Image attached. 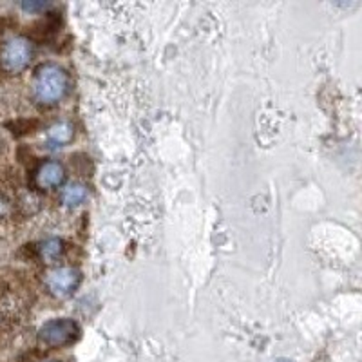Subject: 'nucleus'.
<instances>
[{"instance_id":"obj_5","label":"nucleus","mask_w":362,"mask_h":362,"mask_svg":"<svg viewBox=\"0 0 362 362\" xmlns=\"http://www.w3.org/2000/svg\"><path fill=\"white\" fill-rule=\"evenodd\" d=\"M66 180V170L58 161H45L38 167L35 181L40 189H53Z\"/></svg>"},{"instance_id":"obj_12","label":"nucleus","mask_w":362,"mask_h":362,"mask_svg":"<svg viewBox=\"0 0 362 362\" xmlns=\"http://www.w3.org/2000/svg\"><path fill=\"white\" fill-rule=\"evenodd\" d=\"M21 8L25 13H40L49 8V2H45V0H29V2H22Z\"/></svg>"},{"instance_id":"obj_3","label":"nucleus","mask_w":362,"mask_h":362,"mask_svg":"<svg viewBox=\"0 0 362 362\" xmlns=\"http://www.w3.org/2000/svg\"><path fill=\"white\" fill-rule=\"evenodd\" d=\"M80 335L78 325L71 319H54L45 322L38 332V339L51 348H64L73 344Z\"/></svg>"},{"instance_id":"obj_6","label":"nucleus","mask_w":362,"mask_h":362,"mask_svg":"<svg viewBox=\"0 0 362 362\" xmlns=\"http://www.w3.org/2000/svg\"><path fill=\"white\" fill-rule=\"evenodd\" d=\"M62 25V17L60 13L49 11L45 13V17L40 18L38 22H35L31 28H29V37L35 38V40H47L49 37H53L58 31V28Z\"/></svg>"},{"instance_id":"obj_4","label":"nucleus","mask_w":362,"mask_h":362,"mask_svg":"<svg viewBox=\"0 0 362 362\" xmlns=\"http://www.w3.org/2000/svg\"><path fill=\"white\" fill-rule=\"evenodd\" d=\"M82 283V274L73 267L54 268L45 274V286L54 297H69Z\"/></svg>"},{"instance_id":"obj_10","label":"nucleus","mask_w":362,"mask_h":362,"mask_svg":"<svg viewBox=\"0 0 362 362\" xmlns=\"http://www.w3.org/2000/svg\"><path fill=\"white\" fill-rule=\"evenodd\" d=\"M71 169L74 170V173L78 174V176H90L93 174V170H95V167H93V161H90V158L87 156V154L83 153H76L71 156Z\"/></svg>"},{"instance_id":"obj_13","label":"nucleus","mask_w":362,"mask_h":362,"mask_svg":"<svg viewBox=\"0 0 362 362\" xmlns=\"http://www.w3.org/2000/svg\"><path fill=\"white\" fill-rule=\"evenodd\" d=\"M15 25H17V18L9 17V15H2L0 17V35H4L6 31L13 29Z\"/></svg>"},{"instance_id":"obj_7","label":"nucleus","mask_w":362,"mask_h":362,"mask_svg":"<svg viewBox=\"0 0 362 362\" xmlns=\"http://www.w3.org/2000/svg\"><path fill=\"white\" fill-rule=\"evenodd\" d=\"M40 119L38 118H17L6 122L4 127L11 132L15 138H24L28 134H33L40 129Z\"/></svg>"},{"instance_id":"obj_1","label":"nucleus","mask_w":362,"mask_h":362,"mask_svg":"<svg viewBox=\"0 0 362 362\" xmlns=\"http://www.w3.org/2000/svg\"><path fill=\"white\" fill-rule=\"evenodd\" d=\"M67 86H69L67 73L62 67L54 66V64H44L35 73V98L40 103H45V105H51V103H57L58 100H62L64 95H66Z\"/></svg>"},{"instance_id":"obj_11","label":"nucleus","mask_w":362,"mask_h":362,"mask_svg":"<svg viewBox=\"0 0 362 362\" xmlns=\"http://www.w3.org/2000/svg\"><path fill=\"white\" fill-rule=\"evenodd\" d=\"M38 250H40V254L44 259L53 261V259H57L58 255L62 254V250H64L62 241H60V239H47V241H44V243L38 247Z\"/></svg>"},{"instance_id":"obj_2","label":"nucleus","mask_w":362,"mask_h":362,"mask_svg":"<svg viewBox=\"0 0 362 362\" xmlns=\"http://www.w3.org/2000/svg\"><path fill=\"white\" fill-rule=\"evenodd\" d=\"M33 45L28 38L17 37L0 45V64L9 73H21L31 62Z\"/></svg>"},{"instance_id":"obj_8","label":"nucleus","mask_w":362,"mask_h":362,"mask_svg":"<svg viewBox=\"0 0 362 362\" xmlns=\"http://www.w3.org/2000/svg\"><path fill=\"white\" fill-rule=\"evenodd\" d=\"M73 125L67 124V122H60L47 131V144H49V147H62L73 140Z\"/></svg>"},{"instance_id":"obj_14","label":"nucleus","mask_w":362,"mask_h":362,"mask_svg":"<svg viewBox=\"0 0 362 362\" xmlns=\"http://www.w3.org/2000/svg\"><path fill=\"white\" fill-rule=\"evenodd\" d=\"M276 362H292V361H288V358H279V361H276Z\"/></svg>"},{"instance_id":"obj_15","label":"nucleus","mask_w":362,"mask_h":362,"mask_svg":"<svg viewBox=\"0 0 362 362\" xmlns=\"http://www.w3.org/2000/svg\"><path fill=\"white\" fill-rule=\"evenodd\" d=\"M49 362H57V361H49Z\"/></svg>"},{"instance_id":"obj_9","label":"nucleus","mask_w":362,"mask_h":362,"mask_svg":"<svg viewBox=\"0 0 362 362\" xmlns=\"http://www.w3.org/2000/svg\"><path fill=\"white\" fill-rule=\"evenodd\" d=\"M87 196V190L86 187L80 185V183H71L64 189L62 192V203L66 206H76L86 199Z\"/></svg>"}]
</instances>
